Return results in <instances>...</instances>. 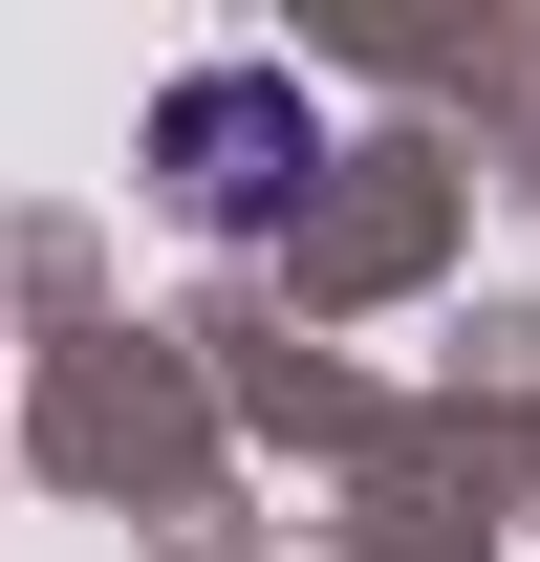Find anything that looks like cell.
<instances>
[{
	"label": "cell",
	"mask_w": 540,
	"mask_h": 562,
	"mask_svg": "<svg viewBox=\"0 0 540 562\" xmlns=\"http://www.w3.org/2000/svg\"><path fill=\"white\" fill-rule=\"evenodd\" d=\"M151 151H173V195H195L216 238H260V216H281V173H325V109H303L281 66H195L173 109H151Z\"/></svg>",
	"instance_id": "1"
}]
</instances>
